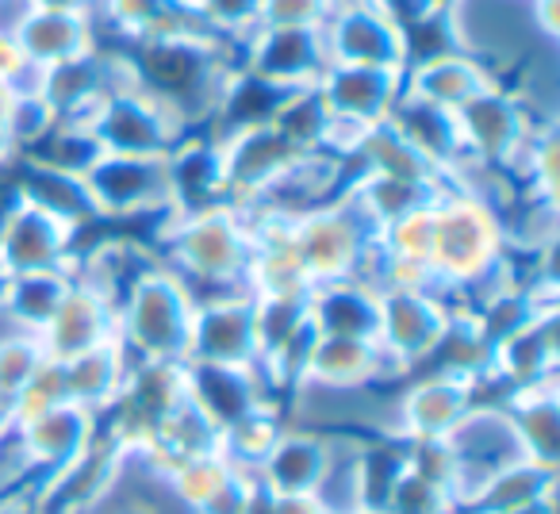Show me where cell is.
Listing matches in <instances>:
<instances>
[{"instance_id": "obj_1", "label": "cell", "mask_w": 560, "mask_h": 514, "mask_svg": "<svg viewBox=\"0 0 560 514\" xmlns=\"http://www.w3.org/2000/svg\"><path fill=\"white\" fill-rule=\"evenodd\" d=\"M506 246L511 242L499 211L468 188L445 185L430 203V292L450 304H476L491 289L514 281Z\"/></svg>"}, {"instance_id": "obj_2", "label": "cell", "mask_w": 560, "mask_h": 514, "mask_svg": "<svg viewBox=\"0 0 560 514\" xmlns=\"http://www.w3.org/2000/svg\"><path fill=\"white\" fill-rule=\"evenodd\" d=\"M116 55L127 66V81L165 104L192 135L208 127L223 81L238 66V43H226L223 35L196 27V32L127 39Z\"/></svg>"}, {"instance_id": "obj_3", "label": "cell", "mask_w": 560, "mask_h": 514, "mask_svg": "<svg viewBox=\"0 0 560 514\" xmlns=\"http://www.w3.org/2000/svg\"><path fill=\"white\" fill-rule=\"evenodd\" d=\"M154 254L196 292V300L234 292L249 296V266L257 254L249 208L226 200L192 215H165L154 234Z\"/></svg>"}, {"instance_id": "obj_4", "label": "cell", "mask_w": 560, "mask_h": 514, "mask_svg": "<svg viewBox=\"0 0 560 514\" xmlns=\"http://www.w3.org/2000/svg\"><path fill=\"white\" fill-rule=\"evenodd\" d=\"M192 315L196 292L158 261L116 307V338L131 361H188Z\"/></svg>"}, {"instance_id": "obj_5", "label": "cell", "mask_w": 560, "mask_h": 514, "mask_svg": "<svg viewBox=\"0 0 560 514\" xmlns=\"http://www.w3.org/2000/svg\"><path fill=\"white\" fill-rule=\"evenodd\" d=\"M280 234H284V249L312 292L315 284L358 277L361 257L376 238V226L361 215L350 196L338 192L335 200L315 203L307 211H284Z\"/></svg>"}, {"instance_id": "obj_6", "label": "cell", "mask_w": 560, "mask_h": 514, "mask_svg": "<svg viewBox=\"0 0 560 514\" xmlns=\"http://www.w3.org/2000/svg\"><path fill=\"white\" fill-rule=\"evenodd\" d=\"M407 381L411 384L399 388L384 419L376 422V434L404 445L445 442L483 396L480 376L450 373V369H427V373H411Z\"/></svg>"}, {"instance_id": "obj_7", "label": "cell", "mask_w": 560, "mask_h": 514, "mask_svg": "<svg viewBox=\"0 0 560 514\" xmlns=\"http://www.w3.org/2000/svg\"><path fill=\"white\" fill-rule=\"evenodd\" d=\"M376 296H381L376 346H381L392 376L404 381L411 373H422L450 330L453 304L430 289H415V284H388Z\"/></svg>"}, {"instance_id": "obj_8", "label": "cell", "mask_w": 560, "mask_h": 514, "mask_svg": "<svg viewBox=\"0 0 560 514\" xmlns=\"http://www.w3.org/2000/svg\"><path fill=\"white\" fill-rule=\"evenodd\" d=\"M89 131L104 147V154H139L170 157L188 135V127L165 104L147 96L135 85H116L96 101L89 116Z\"/></svg>"}, {"instance_id": "obj_9", "label": "cell", "mask_w": 560, "mask_h": 514, "mask_svg": "<svg viewBox=\"0 0 560 514\" xmlns=\"http://www.w3.org/2000/svg\"><path fill=\"white\" fill-rule=\"evenodd\" d=\"M89 196L104 223L112 219L173 215L170 162L139 154H101V162L85 173Z\"/></svg>"}, {"instance_id": "obj_10", "label": "cell", "mask_w": 560, "mask_h": 514, "mask_svg": "<svg viewBox=\"0 0 560 514\" xmlns=\"http://www.w3.org/2000/svg\"><path fill=\"white\" fill-rule=\"evenodd\" d=\"M16 188V185H12ZM81 226L50 215L27 196L12 192L0 211V277L35 273V269H70L78 254Z\"/></svg>"}, {"instance_id": "obj_11", "label": "cell", "mask_w": 560, "mask_h": 514, "mask_svg": "<svg viewBox=\"0 0 560 514\" xmlns=\"http://www.w3.org/2000/svg\"><path fill=\"white\" fill-rule=\"evenodd\" d=\"M96 434H101V414L73 399H62V404L16 422L12 453H16V465L27 476V483H35L78 460L96 442Z\"/></svg>"}, {"instance_id": "obj_12", "label": "cell", "mask_w": 560, "mask_h": 514, "mask_svg": "<svg viewBox=\"0 0 560 514\" xmlns=\"http://www.w3.org/2000/svg\"><path fill=\"white\" fill-rule=\"evenodd\" d=\"M384 381H396L381 346L365 338L315 335L304 353V365L292 384L296 396H361Z\"/></svg>"}, {"instance_id": "obj_13", "label": "cell", "mask_w": 560, "mask_h": 514, "mask_svg": "<svg viewBox=\"0 0 560 514\" xmlns=\"http://www.w3.org/2000/svg\"><path fill=\"white\" fill-rule=\"evenodd\" d=\"M188 361H215V365H238V369H257V373H261L257 300L246 296V292L196 300Z\"/></svg>"}, {"instance_id": "obj_14", "label": "cell", "mask_w": 560, "mask_h": 514, "mask_svg": "<svg viewBox=\"0 0 560 514\" xmlns=\"http://www.w3.org/2000/svg\"><path fill=\"white\" fill-rule=\"evenodd\" d=\"M215 147L226 200L246 203V208L261 203L277 188V180L304 157L277 127H254V131L226 135V139H215Z\"/></svg>"}, {"instance_id": "obj_15", "label": "cell", "mask_w": 560, "mask_h": 514, "mask_svg": "<svg viewBox=\"0 0 560 514\" xmlns=\"http://www.w3.org/2000/svg\"><path fill=\"white\" fill-rule=\"evenodd\" d=\"M238 66L284 89H315L330 66L323 27H257L238 43Z\"/></svg>"}, {"instance_id": "obj_16", "label": "cell", "mask_w": 560, "mask_h": 514, "mask_svg": "<svg viewBox=\"0 0 560 514\" xmlns=\"http://www.w3.org/2000/svg\"><path fill=\"white\" fill-rule=\"evenodd\" d=\"M457 127L460 139H465L468 162L503 170L518 154L522 142L529 139L537 119L529 112L526 96L495 85L483 96H476V101H468L465 108H457Z\"/></svg>"}, {"instance_id": "obj_17", "label": "cell", "mask_w": 560, "mask_h": 514, "mask_svg": "<svg viewBox=\"0 0 560 514\" xmlns=\"http://www.w3.org/2000/svg\"><path fill=\"white\" fill-rule=\"evenodd\" d=\"M338 453H342L338 434L289 422L272 453L265 457V465L257 468V483L269 495H315L327 483Z\"/></svg>"}, {"instance_id": "obj_18", "label": "cell", "mask_w": 560, "mask_h": 514, "mask_svg": "<svg viewBox=\"0 0 560 514\" xmlns=\"http://www.w3.org/2000/svg\"><path fill=\"white\" fill-rule=\"evenodd\" d=\"M323 35L330 62L404 70V35L376 0H338V9L323 24Z\"/></svg>"}, {"instance_id": "obj_19", "label": "cell", "mask_w": 560, "mask_h": 514, "mask_svg": "<svg viewBox=\"0 0 560 514\" xmlns=\"http://www.w3.org/2000/svg\"><path fill=\"white\" fill-rule=\"evenodd\" d=\"M445 445H450L460 465V503H465V495L488 472L511 465V460L529 457V453L522 449L518 434H514L511 419H506L499 399H480V404H472V411L457 422V430L445 437Z\"/></svg>"}, {"instance_id": "obj_20", "label": "cell", "mask_w": 560, "mask_h": 514, "mask_svg": "<svg viewBox=\"0 0 560 514\" xmlns=\"http://www.w3.org/2000/svg\"><path fill=\"white\" fill-rule=\"evenodd\" d=\"M315 89H319L330 116L373 127V124H381V119H388L396 101L404 96V70H392V66L330 62Z\"/></svg>"}, {"instance_id": "obj_21", "label": "cell", "mask_w": 560, "mask_h": 514, "mask_svg": "<svg viewBox=\"0 0 560 514\" xmlns=\"http://www.w3.org/2000/svg\"><path fill=\"white\" fill-rule=\"evenodd\" d=\"M9 35L39 73L101 47L93 12H70V9H27L9 27Z\"/></svg>"}, {"instance_id": "obj_22", "label": "cell", "mask_w": 560, "mask_h": 514, "mask_svg": "<svg viewBox=\"0 0 560 514\" xmlns=\"http://www.w3.org/2000/svg\"><path fill=\"white\" fill-rule=\"evenodd\" d=\"M185 376H188V399L219 430L234 427V422L246 419L261 404H277L257 369L215 365V361H185Z\"/></svg>"}, {"instance_id": "obj_23", "label": "cell", "mask_w": 560, "mask_h": 514, "mask_svg": "<svg viewBox=\"0 0 560 514\" xmlns=\"http://www.w3.org/2000/svg\"><path fill=\"white\" fill-rule=\"evenodd\" d=\"M557 376V307L541 312L529 327L511 335L491 350L488 373H483V392L503 388H526V384L549 381Z\"/></svg>"}, {"instance_id": "obj_24", "label": "cell", "mask_w": 560, "mask_h": 514, "mask_svg": "<svg viewBox=\"0 0 560 514\" xmlns=\"http://www.w3.org/2000/svg\"><path fill=\"white\" fill-rule=\"evenodd\" d=\"M388 119L396 124V131L442 173L445 185L468 165V150H465V139H460L457 112L438 108V104H427V101H419V96L404 93Z\"/></svg>"}, {"instance_id": "obj_25", "label": "cell", "mask_w": 560, "mask_h": 514, "mask_svg": "<svg viewBox=\"0 0 560 514\" xmlns=\"http://www.w3.org/2000/svg\"><path fill=\"white\" fill-rule=\"evenodd\" d=\"M43 350L55 361H70L78 353H89L96 346L116 338V307L104 296H96L89 284L73 281L70 296L62 300L58 315L50 319V327L43 330Z\"/></svg>"}, {"instance_id": "obj_26", "label": "cell", "mask_w": 560, "mask_h": 514, "mask_svg": "<svg viewBox=\"0 0 560 514\" xmlns=\"http://www.w3.org/2000/svg\"><path fill=\"white\" fill-rule=\"evenodd\" d=\"M307 323L315 335H338V338H365L376 342V327H381V296L358 277L346 281L315 284L307 292Z\"/></svg>"}, {"instance_id": "obj_27", "label": "cell", "mask_w": 560, "mask_h": 514, "mask_svg": "<svg viewBox=\"0 0 560 514\" xmlns=\"http://www.w3.org/2000/svg\"><path fill=\"white\" fill-rule=\"evenodd\" d=\"M495 85H503V81L476 55H442L404 70L407 96H419V101L438 104V108H450V112L465 108L468 101H476V96H483Z\"/></svg>"}, {"instance_id": "obj_28", "label": "cell", "mask_w": 560, "mask_h": 514, "mask_svg": "<svg viewBox=\"0 0 560 514\" xmlns=\"http://www.w3.org/2000/svg\"><path fill=\"white\" fill-rule=\"evenodd\" d=\"M541 499H557V465L522 457L483 476L465 495L460 514H506L518 506L541 503Z\"/></svg>"}, {"instance_id": "obj_29", "label": "cell", "mask_w": 560, "mask_h": 514, "mask_svg": "<svg viewBox=\"0 0 560 514\" xmlns=\"http://www.w3.org/2000/svg\"><path fill=\"white\" fill-rule=\"evenodd\" d=\"M73 289L70 269H35V273L0 277V319L12 330L43 335Z\"/></svg>"}, {"instance_id": "obj_30", "label": "cell", "mask_w": 560, "mask_h": 514, "mask_svg": "<svg viewBox=\"0 0 560 514\" xmlns=\"http://www.w3.org/2000/svg\"><path fill=\"white\" fill-rule=\"evenodd\" d=\"M503 411L511 419L514 434H518L522 449L541 465H557V445H560V396H557V376L549 381L526 384V388H511L503 399Z\"/></svg>"}, {"instance_id": "obj_31", "label": "cell", "mask_w": 560, "mask_h": 514, "mask_svg": "<svg viewBox=\"0 0 560 514\" xmlns=\"http://www.w3.org/2000/svg\"><path fill=\"white\" fill-rule=\"evenodd\" d=\"M127 373H131V358H127V350L119 346V338H112V342L96 346V350L62 361L66 399L89 407V411H96L104 419V411H108L119 392H124Z\"/></svg>"}, {"instance_id": "obj_32", "label": "cell", "mask_w": 560, "mask_h": 514, "mask_svg": "<svg viewBox=\"0 0 560 514\" xmlns=\"http://www.w3.org/2000/svg\"><path fill=\"white\" fill-rule=\"evenodd\" d=\"M96 12H104V20L112 24V32L119 39H147V35H165V32H196L208 27L200 20V12L177 9L170 0H96Z\"/></svg>"}, {"instance_id": "obj_33", "label": "cell", "mask_w": 560, "mask_h": 514, "mask_svg": "<svg viewBox=\"0 0 560 514\" xmlns=\"http://www.w3.org/2000/svg\"><path fill=\"white\" fill-rule=\"evenodd\" d=\"M289 419H284V407L280 404H261L257 411H249L246 419H238L234 427L223 430V442H219V453L231 460L238 472L257 476V468L265 465V457L272 453L277 437L284 434Z\"/></svg>"}, {"instance_id": "obj_34", "label": "cell", "mask_w": 560, "mask_h": 514, "mask_svg": "<svg viewBox=\"0 0 560 514\" xmlns=\"http://www.w3.org/2000/svg\"><path fill=\"white\" fill-rule=\"evenodd\" d=\"M104 147L96 142V135L81 124H66L58 119L39 142H35L27 154L20 157H32L39 165H50V170H62V173H73V177H85L96 162H101Z\"/></svg>"}, {"instance_id": "obj_35", "label": "cell", "mask_w": 560, "mask_h": 514, "mask_svg": "<svg viewBox=\"0 0 560 514\" xmlns=\"http://www.w3.org/2000/svg\"><path fill=\"white\" fill-rule=\"evenodd\" d=\"M47 365L39 335L27 330H0V404L16 407V399L27 392V384Z\"/></svg>"}, {"instance_id": "obj_36", "label": "cell", "mask_w": 560, "mask_h": 514, "mask_svg": "<svg viewBox=\"0 0 560 514\" xmlns=\"http://www.w3.org/2000/svg\"><path fill=\"white\" fill-rule=\"evenodd\" d=\"M381 514H460V511H457V499H453L450 491L430 483L427 476H419L411 465H407Z\"/></svg>"}, {"instance_id": "obj_37", "label": "cell", "mask_w": 560, "mask_h": 514, "mask_svg": "<svg viewBox=\"0 0 560 514\" xmlns=\"http://www.w3.org/2000/svg\"><path fill=\"white\" fill-rule=\"evenodd\" d=\"M265 0H200V20L226 43H242L261 24Z\"/></svg>"}, {"instance_id": "obj_38", "label": "cell", "mask_w": 560, "mask_h": 514, "mask_svg": "<svg viewBox=\"0 0 560 514\" xmlns=\"http://www.w3.org/2000/svg\"><path fill=\"white\" fill-rule=\"evenodd\" d=\"M338 0H265L257 27H323Z\"/></svg>"}, {"instance_id": "obj_39", "label": "cell", "mask_w": 560, "mask_h": 514, "mask_svg": "<svg viewBox=\"0 0 560 514\" xmlns=\"http://www.w3.org/2000/svg\"><path fill=\"white\" fill-rule=\"evenodd\" d=\"M269 514H330L319 495H269Z\"/></svg>"}, {"instance_id": "obj_40", "label": "cell", "mask_w": 560, "mask_h": 514, "mask_svg": "<svg viewBox=\"0 0 560 514\" xmlns=\"http://www.w3.org/2000/svg\"><path fill=\"white\" fill-rule=\"evenodd\" d=\"M529 12H534V24L545 39H557V0H526Z\"/></svg>"}, {"instance_id": "obj_41", "label": "cell", "mask_w": 560, "mask_h": 514, "mask_svg": "<svg viewBox=\"0 0 560 514\" xmlns=\"http://www.w3.org/2000/svg\"><path fill=\"white\" fill-rule=\"evenodd\" d=\"M27 9H70V12H93L96 0H27Z\"/></svg>"}, {"instance_id": "obj_42", "label": "cell", "mask_w": 560, "mask_h": 514, "mask_svg": "<svg viewBox=\"0 0 560 514\" xmlns=\"http://www.w3.org/2000/svg\"><path fill=\"white\" fill-rule=\"evenodd\" d=\"M506 514H557V499H541V503L518 506V511H506Z\"/></svg>"}, {"instance_id": "obj_43", "label": "cell", "mask_w": 560, "mask_h": 514, "mask_svg": "<svg viewBox=\"0 0 560 514\" xmlns=\"http://www.w3.org/2000/svg\"><path fill=\"white\" fill-rule=\"evenodd\" d=\"M170 4H177V9H192V12H200V0H170Z\"/></svg>"}, {"instance_id": "obj_44", "label": "cell", "mask_w": 560, "mask_h": 514, "mask_svg": "<svg viewBox=\"0 0 560 514\" xmlns=\"http://www.w3.org/2000/svg\"><path fill=\"white\" fill-rule=\"evenodd\" d=\"M442 4H453V0H442Z\"/></svg>"}]
</instances>
